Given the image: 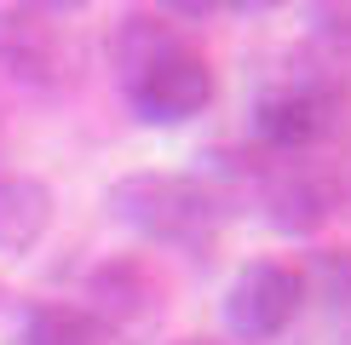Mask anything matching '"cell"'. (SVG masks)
Listing matches in <instances>:
<instances>
[{
    "mask_svg": "<svg viewBox=\"0 0 351 345\" xmlns=\"http://www.w3.org/2000/svg\"><path fill=\"white\" fill-rule=\"evenodd\" d=\"M110 213L156 248L208 253L225 225V196L196 172H127L110 184Z\"/></svg>",
    "mask_w": 351,
    "mask_h": 345,
    "instance_id": "2",
    "label": "cell"
},
{
    "mask_svg": "<svg viewBox=\"0 0 351 345\" xmlns=\"http://www.w3.org/2000/svg\"><path fill=\"white\" fill-rule=\"evenodd\" d=\"M23 345H115L98 316L86 305H64V299H47L23 316Z\"/></svg>",
    "mask_w": 351,
    "mask_h": 345,
    "instance_id": "9",
    "label": "cell"
},
{
    "mask_svg": "<svg viewBox=\"0 0 351 345\" xmlns=\"http://www.w3.org/2000/svg\"><path fill=\"white\" fill-rule=\"evenodd\" d=\"M0 69L29 92H58L75 81L81 47L64 6H6L0 12Z\"/></svg>",
    "mask_w": 351,
    "mask_h": 345,
    "instance_id": "4",
    "label": "cell"
},
{
    "mask_svg": "<svg viewBox=\"0 0 351 345\" xmlns=\"http://www.w3.org/2000/svg\"><path fill=\"white\" fill-rule=\"evenodd\" d=\"M346 127V81L323 58H294L259 86L254 138L265 155H311Z\"/></svg>",
    "mask_w": 351,
    "mask_h": 345,
    "instance_id": "3",
    "label": "cell"
},
{
    "mask_svg": "<svg viewBox=\"0 0 351 345\" xmlns=\"http://www.w3.org/2000/svg\"><path fill=\"white\" fill-rule=\"evenodd\" d=\"M179 345H225V340H179Z\"/></svg>",
    "mask_w": 351,
    "mask_h": 345,
    "instance_id": "11",
    "label": "cell"
},
{
    "mask_svg": "<svg viewBox=\"0 0 351 345\" xmlns=\"http://www.w3.org/2000/svg\"><path fill=\"white\" fill-rule=\"evenodd\" d=\"M52 230V190L35 172H0V253H29Z\"/></svg>",
    "mask_w": 351,
    "mask_h": 345,
    "instance_id": "8",
    "label": "cell"
},
{
    "mask_svg": "<svg viewBox=\"0 0 351 345\" xmlns=\"http://www.w3.org/2000/svg\"><path fill=\"white\" fill-rule=\"evenodd\" d=\"M300 305H305L300 270L282 265V259H254V265L237 270V282L225 294V328L242 345H265L300 316Z\"/></svg>",
    "mask_w": 351,
    "mask_h": 345,
    "instance_id": "6",
    "label": "cell"
},
{
    "mask_svg": "<svg viewBox=\"0 0 351 345\" xmlns=\"http://www.w3.org/2000/svg\"><path fill=\"white\" fill-rule=\"evenodd\" d=\"M242 190H254L259 213L282 236H311L317 225L334 213V179L328 167H317L311 155H254V167H237Z\"/></svg>",
    "mask_w": 351,
    "mask_h": 345,
    "instance_id": "5",
    "label": "cell"
},
{
    "mask_svg": "<svg viewBox=\"0 0 351 345\" xmlns=\"http://www.w3.org/2000/svg\"><path fill=\"white\" fill-rule=\"evenodd\" d=\"M110 69L150 127H179L213 104V64L167 12H127L110 35Z\"/></svg>",
    "mask_w": 351,
    "mask_h": 345,
    "instance_id": "1",
    "label": "cell"
},
{
    "mask_svg": "<svg viewBox=\"0 0 351 345\" xmlns=\"http://www.w3.org/2000/svg\"><path fill=\"white\" fill-rule=\"evenodd\" d=\"M86 311L98 316V328L115 345H127L162 316V288L138 259H110V265H98L86 277Z\"/></svg>",
    "mask_w": 351,
    "mask_h": 345,
    "instance_id": "7",
    "label": "cell"
},
{
    "mask_svg": "<svg viewBox=\"0 0 351 345\" xmlns=\"http://www.w3.org/2000/svg\"><path fill=\"white\" fill-rule=\"evenodd\" d=\"M311 23H317V35H323V40H340V47H351V0H346V6H317Z\"/></svg>",
    "mask_w": 351,
    "mask_h": 345,
    "instance_id": "10",
    "label": "cell"
}]
</instances>
